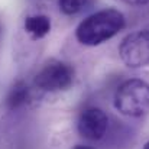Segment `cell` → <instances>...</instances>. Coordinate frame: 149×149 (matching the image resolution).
<instances>
[{"mask_svg":"<svg viewBox=\"0 0 149 149\" xmlns=\"http://www.w3.org/2000/svg\"><path fill=\"white\" fill-rule=\"evenodd\" d=\"M125 26L126 19L122 12L116 9H104L86 17L77 26L75 36L80 44L96 47L117 35Z\"/></svg>","mask_w":149,"mask_h":149,"instance_id":"cell-1","label":"cell"},{"mask_svg":"<svg viewBox=\"0 0 149 149\" xmlns=\"http://www.w3.org/2000/svg\"><path fill=\"white\" fill-rule=\"evenodd\" d=\"M114 107L129 117L145 116L149 111V84L138 78L125 81L114 94Z\"/></svg>","mask_w":149,"mask_h":149,"instance_id":"cell-2","label":"cell"},{"mask_svg":"<svg viewBox=\"0 0 149 149\" xmlns=\"http://www.w3.org/2000/svg\"><path fill=\"white\" fill-rule=\"evenodd\" d=\"M119 54L129 68H141L149 64V29H141L123 38Z\"/></svg>","mask_w":149,"mask_h":149,"instance_id":"cell-3","label":"cell"},{"mask_svg":"<svg viewBox=\"0 0 149 149\" xmlns=\"http://www.w3.org/2000/svg\"><path fill=\"white\" fill-rule=\"evenodd\" d=\"M72 83V67L61 61H52L47 64L35 77V86L44 91H62L70 88Z\"/></svg>","mask_w":149,"mask_h":149,"instance_id":"cell-4","label":"cell"},{"mask_svg":"<svg viewBox=\"0 0 149 149\" xmlns=\"http://www.w3.org/2000/svg\"><path fill=\"white\" fill-rule=\"evenodd\" d=\"M109 127V117L107 114L97 107L86 109L77 122V129L80 135L88 141H100Z\"/></svg>","mask_w":149,"mask_h":149,"instance_id":"cell-5","label":"cell"},{"mask_svg":"<svg viewBox=\"0 0 149 149\" xmlns=\"http://www.w3.org/2000/svg\"><path fill=\"white\" fill-rule=\"evenodd\" d=\"M32 99V91L29 86L25 81H17L15 86L10 88L6 97V107L10 111H16L19 109H23Z\"/></svg>","mask_w":149,"mask_h":149,"instance_id":"cell-6","label":"cell"},{"mask_svg":"<svg viewBox=\"0 0 149 149\" xmlns=\"http://www.w3.org/2000/svg\"><path fill=\"white\" fill-rule=\"evenodd\" d=\"M25 31L33 38L41 39L47 36L51 31V19L45 15H35L28 16L25 19Z\"/></svg>","mask_w":149,"mask_h":149,"instance_id":"cell-7","label":"cell"},{"mask_svg":"<svg viewBox=\"0 0 149 149\" xmlns=\"http://www.w3.org/2000/svg\"><path fill=\"white\" fill-rule=\"evenodd\" d=\"M88 4V0H58V6L65 15H77L83 12Z\"/></svg>","mask_w":149,"mask_h":149,"instance_id":"cell-8","label":"cell"},{"mask_svg":"<svg viewBox=\"0 0 149 149\" xmlns=\"http://www.w3.org/2000/svg\"><path fill=\"white\" fill-rule=\"evenodd\" d=\"M125 1L126 4H130V6H143V4H148L149 0H122Z\"/></svg>","mask_w":149,"mask_h":149,"instance_id":"cell-9","label":"cell"},{"mask_svg":"<svg viewBox=\"0 0 149 149\" xmlns=\"http://www.w3.org/2000/svg\"><path fill=\"white\" fill-rule=\"evenodd\" d=\"M72 149H93V148H90V146H84V145H75Z\"/></svg>","mask_w":149,"mask_h":149,"instance_id":"cell-10","label":"cell"},{"mask_svg":"<svg viewBox=\"0 0 149 149\" xmlns=\"http://www.w3.org/2000/svg\"><path fill=\"white\" fill-rule=\"evenodd\" d=\"M143 149H149V142H146V145H145V148Z\"/></svg>","mask_w":149,"mask_h":149,"instance_id":"cell-11","label":"cell"}]
</instances>
